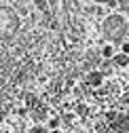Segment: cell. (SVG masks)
<instances>
[{
	"instance_id": "cell-6",
	"label": "cell",
	"mask_w": 129,
	"mask_h": 133,
	"mask_svg": "<svg viewBox=\"0 0 129 133\" xmlns=\"http://www.w3.org/2000/svg\"><path fill=\"white\" fill-rule=\"evenodd\" d=\"M114 65H119V68H127L129 65V55H125V53H117V57H114Z\"/></svg>"
},
{
	"instance_id": "cell-3",
	"label": "cell",
	"mask_w": 129,
	"mask_h": 133,
	"mask_svg": "<svg viewBox=\"0 0 129 133\" xmlns=\"http://www.w3.org/2000/svg\"><path fill=\"white\" fill-rule=\"evenodd\" d=\"M106 133H129V118L127 116H117V121Z\"/></svg>"
},
{
	"instance_id": "cell-1",
	"label": "cell",
	"mask_w": 129,
	"mask_h": 133,
	"mask_svg": "<svg viewBox=\"0 0 129 133\" xmlns=\"http://www.w3.org/2000/svg\"><path fill=\"white\" fill-rule=\"evenodd\" d=\"M129 32V21L123 17V15H110V17L104 19V36L112 42H125V36Z\"/></svg>"
},
{
	"instance_id": "cell-11",
	"label": "cell",
	"mask_w": 129,
	"mask_h": 133,
	"mask_svg": "<svg viewBox=\"0 0 129 133\" xmlns=\"http://www.w3.org/2000/svg\"><path fill=\"white\" fill-rule=\"evenodd\" d=\"M49 133H63V131H61V129H59V131H49Z\"/></svg>"
},
{
	"instance_id": "cell-8",
	"label": "cell",
	"mask_w": 129,
	"mask_h": 133,
	"mask_svg": "<svg viewBox=\"0 0 129 133\" xmlns=\"http://www.w3.org/2000/svg\"><path fill=\"white\" fill-rule=\"evenodd\" d=\"M28 133H49V131H47V127H42V125H36V127L28 129Z\"/></svg>"
},
{
	"instance_id": "cell-10",
	"label": "cell",
	"mask_w": 129,
	"mask_h": 133,
	"mask_svg": "<svg viewBox=\"0 0 129 133\" xmlns=\"http://www.w3.org/2000/svg\"><path fill=\"white\" fill-rule=\"evenodd\" d=\"M76 112H78L80 116H85V114H87V108H85L83 104H78V108H76Z\"/></svg>"
},
{
	"instance_id": "cell-5",
	"label": "cell",
	"mask_w": 129,
	"mask_h": 133,
	"mask_svg": "<svg viewBox=\"0 0 129 133\" xmlns=\"http://www.w3.org/2000/svg\"><path fill=\"white\" fill-rule=\"evenodd\" d=\"M102 57H104V59H114V57H117V51H114V44H110V42H106V44L102 46Z\"/></svg>"
},
{
	"instance_id": "cell-7",
	"label": "cell",
	"mask_w": 129,
	"mask_h": 133,
	"mask_svg": "<svg viewBox=\"0 0 129 133\" xmlns=\"http://www.w3.org/2000/svg\"><path fill=\"white\" fill-rule=\"evenodd\" d=\"M59 125H61V116H51V118L47 121L49 131H59Z\"/></svg>"
},
{
	"instance_id": "cell-4",
	"label": "cell",
	"mask_w": 129,
	"mask_h": 133,
	"mask_svg": "<svg viewBox=\"0 0 129 133\" xmlns=\"http://www.w3.org/2000/svg\"><path fill=\"white\" fill-rule=\"evenodd\" d=\"M87 85L89 87H102L104 85V72L102 70H89L87 72Z\"/></svg>"
},
{
	"instance_id": "cell-9",
	"label": "cell",
	"mask_w": 129,
	"mask_h": 133,
	"mask_svg": "<svg viewBox=\"0 0 129 133\" xmlns=\"http://www.w3.org/2000/svg\"><path fill=\"white\" fill-rule=\"evenodd\" d=\"M121 53H125V55H129V40H125V42L121 44Z\"/></svg>"
},
{
	"instance_id": "cell-2",
	"label": "cell",
	"mask_w": 129,
	"mask_h": 133,
	"mask_svg": "<svg viewBox=\"0 0 129 133\" xmlns=\"http://www.w3.org/2000/svg\"><path fill=\"white\" fill-rule=\"evenodd\" d=\"M19 30V17L11 6H0V42L13 38Z\"/></svg>"
}]
</instances>
